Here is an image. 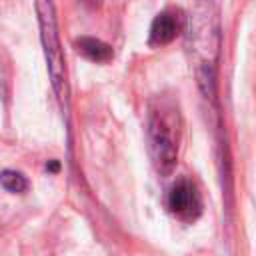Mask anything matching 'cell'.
I'll return each instance as SVG.
<instances>
[{
	"instance_id": "1",
	"label": "cell",
	"mask_w": 256,
	"mask_h": 256,
	"mask_svg": "<svg viewBox=\"0 0 256 256\" xmlns=\"http://www.w3.org/2000/svg\"><path fill=\"white\" fill-rule=\"evenodd\" d=\"M186 54L204 98L216 100V70L222 48L220 14L214 0H196L184 26Z\"/></svg>"
},
{
	"instance_id": "2",
	"label": "cell",
	"mask_w": 256,
	"mask_h": 256,
	"mask_svg": "<svg viewBox=\"0 0 256 256\" xmlns=\"http://www.w3.org/2000/svg\"><path fill=\"white\" fill-rule=\"evenodd\" d=\"M182 136V116L178 102L168 94H158L148 102L146 142L154 170L160 176L172 174Z\"/></svg>"
},
{
	"instance_id": "3",
	"label": "cell",
	"mask_w": 256,
	"mask_h": 256,
	"mask_svg": "<svg viewBox=\"0 0 256 256\" xmlns=\"http://www.w3.org/2000/svg\"><path fill=\"white\" fill-rule=\"evenodd\" d=\"M34 8H36V16H38L40 42H42V52H44L50 84H52V90H54L60 106L66 110L68 98H70V86H68L66 60H64V50H62L60 32H58L56 8H54L52 0H36Z\"/></svg>"
},
{
	"instance_id": "4",
	"label": "cell",
	"mask_w": 256,
	"mask_h": 256,
	"mask_svg": "<svg viewBox=\"0 0 256 256\" xmlns=\"http://www.w3.org/2000/svg\"><path fill=\"white\" fill-rule=\"evenodd\" d=\"M166 208L180 222L192 224L194 220H198L202 214V196L198 192V186L190 178H178L168 190Z\"/></svg>"
},
{
	"instance_id": "5",
	"label": "cell",
	"mask_w": 256,
	"mask_h": 256,
	"mask_svg": "<svg viewBox=\"0 0 256 256\" xmlns=\"http://www.w3.org/2000/svg\"><path fill=\"white\" fill-rule=\"evenodd\" d=\"M186 26V14L176 8L168 6L162 12H158L150 24V34H148V44L150 46H166L170 44L180 32H184Z\"/></svg>"
},
{
	"instance_id": "6",
	"label": "cell",
	"mask_w": 256,
	"mask_h": 256,
	"mask_svg": "<svg viewBox=\"0 0 256 256\" xmlns=\"http://www.w3.org/2000/svg\"><path fill=\"white\" fill-rule=\"evenodd\" d=\"M76 46V52L82 54L86 60L90 62H96V64H106L114 58V50L110 44L98 40V38H92V36H80L76 38L74 42Z\"/></svg>"
},
{
	"instance_id": "7",
	"label": "cell",
	"mask_w": 256,
	"mask_h": 256,
	"mask_svg": "<svg viewBox=\"0 0 256 256\" xmlns=\"http://www.w3.org/2000/svg\"><path fill=\"white\" fill-rule=\"evenodd\" d=\"M0 186L10 194H22L28 188V180L24 178V174H20L16 170H2L0 172Z\"/></svg>"
},
{
	"instance_id": "8",
	"label": "cell",
	"mask_w": 256,
	"mask_h": 256,
	"mask_svg": "<svg viewBox=\"0 0 256 256\" xmlns=\"http://www.w3.org/2000/svg\"><path fill=\"white\" fill-rule=\"evenodd\" d=\"M46 168H48L50 172H58L60 164H58V160H50V162H46Z\"/></svg>"
}]
</instances>
